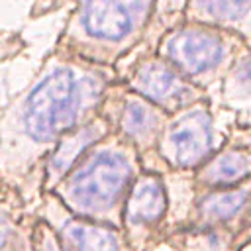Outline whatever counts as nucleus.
<instances>
[{
	"mask_svg": "<svg viewBox=\"0 0 251 251\" xmlns=\"http://www.w3.org/2000/svg\"><path fill=\"white\" fill-rule=\"evenodd\" d=\"M116 78L110 67L53 49L31 82L0 114V180L27 200L41 196L47 157L65 133L100 114Z\"/></svg>",
	"mask_w": 251,
	"mask_h": 251,
	"instance_id": "nucleus-1",
	"label": "nucleus"
},
{
	"mask_svg": "<svg viewBox=\"0 0 251 251\" xmlns=\"http://www.w3.org/2000/svg\"><path fill=\"white\" fill-rule=\"evenodd\" d=\"M186 4L188 0H155L145 37L135 51H155V45L159 43V39L184 22Z\"/></svg>",
	"mask_w": 251,
	"mask_h": 251,
	"instance_id": "nucleus-15",
	"label": "nucleus"
},
{
	"mask_svg": "<svg viewBox=\"0 0 251 251\" xmlns=\"http://www.w3.org/2000/svg\"><path fill=\"white\" fill-rule=\"evenodd\" d=\"M169 196L163 175L143 171L133 182L124 214L122 233L131 251H147L167 233Z\"/></svg>",
	"mask_w": 251,
	"mask_h": 251,
	"instance_id": "nucleus-8",
	"label": "nucleus"
},
{
	"mask_svg": "<svg viewBox=\"0 0 251 251\" xmlns=\"http://www.w3.org/2000/svg\"><path fill=\"white\" fill-rule=\"evenodd\" d=\"M27 204L18 188L0 180V251H33L37 214L31 216Z\"/></svg>",
	"mask_w": 251,
	"mask_h": 251,
	"instance_id": "nucleus-12",
	"label": "nucleus"
},
{
	"mask_svg": "<svg viewBox=\"0 0 251 251\" xmlns=\"http://www.w3.org/2000/svg\"><path fill=\"white\" fill-rule=\"evenodd\" d=\"M110 131H112V127H110L108 120L102 114H98L94 120L71 129L69 133H65L61 137V141L55 145V149L51 151V155L47 157V161H45L43 180H41V194L51 192L63 180V176L78 163V159L92 145H96L100 139H104Z\"/></svg>",
	"mask_w": 251,
	"mask_h": 251,
	"instance_id": "nucleus-10",
	"label": "nucleus"
},
{
	"mask_svg": "<svg viewBox=\"0 0 251 251\" xmlns=\"http://www.w3.org/2000/svg\"><path fill=\"white\" fill-rule=\"evenodd\" d=\"M155 0H76L55 49L116 69L143 41Z\"/></svg>",
	"mask_w": 251,
	"mask_h": 251,
	"instance_id": "nucleus-3",
	"label": "nucleus"
},
{
	"mask_svg": "<svg viewBox=\"0 0 251 251\" xmlns=\"http://www.w3.org/2000/svg\"><path fill=\"white\" fill-rule=\"evenodd\" d=\"M247 45L239 35L226 29L182 22L159 39L155 53L206 92L229 78Z\"/></svg>",
	"mask_w": 251,
	"mask_h": 251,
	"instance_id": "nucleus-4",
	"label": "nucleus"
},
{
	"mask_svg": "<svg viewBox=\"0 0 251 251\" xmlns=\"http://www.w3.org/2000/svg\"><path fill=\"white\" fill-rule=\"evenodd\" d=\"M141 173L137 149L110 131L78 159L51 194L71 214L122 229L127 194Z\"/></svg>",
	"mask_w": 251,
	"mask_h": 251,
	"instance_id": "nucleus-2",
	"label": "nucleus"
},
{
	"mask_svg": "<svg viewBox=\"0 0 251 251\" xmlns=\"http://www.w3.org/2000/svg\"><path fill=\"white\" fill-rule=\"evenodd\" d=\"M100 114L108 120L114 133L127 139L137 149L143 171H151L155 163L157 141L169 114L137 92L129 90L122 78H116L108 86Z\"/></svg>",
	"mask_w": 251,
	"mask_h": 251,
	"instance_id": "nucleus-6",
	"label": "nucleus"
},
{
	"mask_svg": "<svg viewBox=\"0 0 251 251\" xmlns=\"http://www.w3.org/2000/svg\"><path fill=\"white\" fill-rule=\"evenodd\" d=\"M220 133L210 104L194 102L167 118L155 151L151 173L165 175L167 171H196L220 147Z\"/></svg>",
	"mask_w": 251,
	"mask_h": 251,
	"instance_id": "nucleus-5",
	"label": "nucleus"
},
{
	"mask_svg": "<svg viewBox=\"0 0 251 251\" xmlns=\"http://www.w3.org/2000/svg\"><path fill=\"white\" fill-rule=\"evenodd\" d=\"M129 57L133 59V63H129L126 71L118 75V78H122L129 90L137 92L139 96L161 108L165 114L171 116L206 98L204 90L194 86L155 51H135Z\"/></svg>",
	"mask_w": 251,
	"mask_h": 251,
	"instance_id": "nucleus-7",
	"label": "nucleus"
},
{
	"mask_svg": "<svg viewBox=\"0 0 251 251\" xmlns=\"http://www.w3.org/2000/svg\"><path fill=\"white\" fill-rule=\"evenodd\" d=\"M229 78H233L237 84H251V43L247 45L245 53L241 55V59L233 67Z\"/></svg>",
	"mask_w": 251,
	"mask_h": 251,
	"instance_id": "nucleus-17",
	"label": "nucleus"
},
{
	"mask_svg": "<svg viewBox=\"0 0 251 251\" xmlns=\"http://www.w3.org/2000/svg\"><path fill=\"white\" fill-rule=\"evenodd\" d=\"M35 214L55 231L65 251H131L122 229L71 214L51 192L39 196Z\"/></svg>",
	"mask_w": 251,
	"mask_h": 251,
	"instance_id": "nucleus-9",
	"label": "nucleus"
},
{
	"mask_svg": "<svg viewBox=\"0 0 251 251\" xmlns=\"http://www.w3.org/2000/svg\"><path fill=\"white\" fill-rule=\"evenodd\" d=\"M196 190H218L251 178V149L222 145L200 169L192 173Z\"/></svg>",
	"mask_w": 251,
	"mask_h": 251,
	"instance_id": "nucleus-13",
	"label": "nucleus"
},
{
	"mask_svg": "<svg viewBox=\"0 0 251 251\" xmlns=\"http://www.w3.org/2000/svg\"><path fill=\"white\" fill-rule=\"evenodd\" d=\"M33 251H65L55 231L39 218L33 229Z\"/></svg>",
	"mask_w": 251,
	"mask_h": 251,
	"instance_id": "nucleus-16",
	"label": "nucleus"
},
{
	"mask_svg": "<svg viewBox=\"0 0 251 251\" xmlns=\"http://www.w3.org/2000/svg\"><path fill=\"white\" fill-rule=\"evenodd\" d=\"M184 22L220 27L251 43V0H188Z\"/></svg>",
	"mask_w": 251,
	"mask_h": 251,
	"instance_id": "nucleus-14",
	"label": "nucleus"
},
{
	"mask_svg": "<svg viewBox=\"0 0 251 251\" xmlns=\"http://www.w3.org/2000/svg\"><path fill=\"white\" fill-rule=\"evenodd\" d=\"M251 214V178L218 190H196L192 224L194 227H231ZM188 226V227H190Z\"/></svg>",
	"mask_w": 251,
	"mask_h": 251,
	"instance_id": "nucleus-11",
	"label": "nucleus"
}]
</instances>
